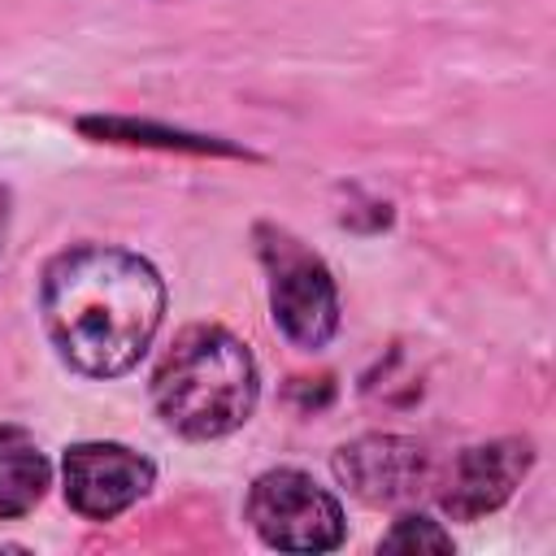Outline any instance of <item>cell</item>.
Returning <instances> with one entry per match:
<instances>
[{"instance_id":"10","label":"cell","mask_w":556,"mask_h":556,"mask_svg":"<svg viewBox=\"0 0 556 556\" xmlns=\"http://www.w3.org/2000/svg\"><path fill=\"white\" fill-rule=\"evenodd\" d=\"M83 130H100V135H152L148 126H130V122H83ZM130 143H148V139H130ZM156 143L161 148H191V152H235L226 143H213V139H195V135H169V130H156Z\"/></svg>"},{"instance_id":"11","label":"cell","mask_w":556,"mask_h":556,"mask_svg":"<svg viewBox=\"0 0 556 556\" xmlns=\"http://www.w3.org/2000/svg\"><path fill=\"white\" fill-rule=\"evenodd\" d=\"M4 222H9V200H4V191H0V248H4Z\"/></svg>"},{"instance_id":"9","label":"cell","mask_w":556,"mask_h":556,"mask_svg":"<svg viewBox=\"0 0 556 556\" xmlns=\"http://www.w3.org/2000/svg\"><path fill=\"white\" fill-rule=\"evenodd\" d=\"M378 547H382V552H452V534H447L439 521H430V517H421V513H408V517H400V521L382 534Z\"/></svg>"},{"instance_id":"5","label":"cell","mask_w":556,"mask_h":556,"mask_svg":"<svg viewBox=\"0 0 556 556\" xmlns=\"http://www.w3.org/2000/svg\"><path fill=\"white\" fill-rule=\"evenodd\" d=\"M61 478H65V500L78 517L113 521L117 513H126L130 504H139L152 491L156 469L148 456H139L126 443L87 439V443H74L65 452Z\"/></svg>"},{"instance_id":"2","label":"cell","mask_w":556,"mask_h":556,"mask_svg":"<svg viewBox=\"0 0 556 556\" xmlns=\"http://www.w3.org/2000/svg\"><path fill=\"white\" fill-rule=\"evenodd\" d=\"M261 395L256 361L222 326H187L152 374V404L182 439H222L239 430Z\"/></svg>"},{"instance_id":"8","label":"cell","mask_w":556,"mask_h":556,"mask_svg":"<svg viewBox=\"0 0 556 556\" xmlns=\"http://www.w3.org/2000/svg\"><path fill=\"white\" fill-rule=\"evenodd\" d=\"M52 482L43 447L22 426H0V517L30 513Z\"/></svg>"},{"instance_id":"1","label":"cell","mask_w":556,"mask_h":556,"mask_svg":"<svg viewBox=\"0 0 556 556\" xmlns=\"http://www.w3.org/2000/svg\"><path fill=\"white\" fill-rule=\"evenodd\" d=\"M39 313L65 365L87 378H117L152 348L165 317V282L152 261L126 248L78 243L43 265Z\"/></svg>"},{"instance_id":"4","label":"cell","mask_w":556,"mask_h":556,"mask_svg":"<svg viewBox=\"0 0 556 556\" xmlns=\"http://www.w3.org/2000/svg\"><path fill=\"white\" fill-rule=\"evenodd\" d=\"M252 530L278 552H330L343 543L339 500L304 469H265L248 491Z\"/></svg>"},{"instance_id":"6","label":"cell","mask_w":556,"mask_h":556,"mask_svg":"<svg viewBox=\"0 0 556 556\" xmlns=\"http://www.w3.org/2000/svg\"><path fill=\"white\" fill-rule=\"evenodd\" d=\"M334 473L365 504H400L426 486L430 456L404 434H361L334 452Z\"/></svg>"},{"instance_id":"3","label":"cell","mask_w":556,"mask_h":556,"mask_svg":"<svg viewBox=\"0 0 556 556\" xmlns=\"http://www.w3.org/2000/svg\"><path fill=\"white\" fill-rule=\"evenodd\" d=\"M261 261L269 269V313L282 339L304 352H317L339 330V291L321 256H313L287 230L261 226Z\"/></svg>"},{"instance_id":"7","label":"cell","mask_w":556,"mask_h":556,"mask_svg":"<svg viewBox=\"0 0 556 556\" xmlns=\"http://www.w3.org/2000/svg\"><path fill=\"white\" fill-rule=\"evenodd\" d=\"M530 460H534V452L526 439H491V443L465 447L452 460L447 486L439 495L443 513L456 521H478V517L495 513L521 486Z\"/></svg>"}]
</instances>
